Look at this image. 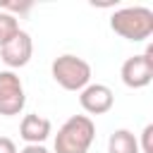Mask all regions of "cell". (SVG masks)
<instances>
[{"instance_id": "cell-1", "label": "cell", "mask_w": 153, "mask_h": 153, "mask_svg": "<svg viewBox=\"0 0 153 153\" xmlns=\"http://www.w3.org/2000/svg\"><path fill=\"white\" fill-rule=\"evenodd\" d=\"M96 139V124L88 115H72L55 134V153H88Z\"/></svg>"}, {"instance_id": "cell-2", "label": "cell", "mask_w": 153, "mask_h": 153, "mask_svg": "<svg viewBox=\"0 0 153 153\" xmlns=\"http://www.w3.org/2000/svg\"><path fill=\"white\" fill-rule=\"evenodd\" d=\"M110 29L131 43H141V41L151 38V33H153V10L141 7V5L122 7V10L112 12Z\"/></svg>"}, {"instance_id": "cell-3", "label": "cell", "mask_w": 153, "mask_h": 153, "mask_svg": "<svg viewBox=\"0 0 153 153\" xmlns=\"http://www.w3.org/2000/svg\"><path fill=\"white\" fill-rule=\"evenodd\" d=\"M50 74H53L55 84L62 86L65 91H81L91 84V65L84 57L69 55V53L53 60Z\"/></svg>"}, {"instance_id": "cell-4", "label": "cell", "mask_w": 153, "mask_h": 153, "mask_svg": "<svg viewBox=\"0 0 153 153\" xmlns=\"http://www.w3.org/2000/svg\"><path fill=\"white\" fill-rule=\"evenodd\" d=\"M120 76H122V84L127 88H146L153 81V48H148L146 53L127 57L122 62Z\"/></svg>"}, {"instance_id": "cell-5", "label": "cell", "mask_w": 153, "mask_h": 153, "mask_svg": "<svg viewBox=\"0 0 153 153\" xmlns=\"http://www.w3.org/2000/svg\"><path fill=\"white\" fill-rule=\"evenodd\" d=\"M24 105H26V93H24L22 79L14 72L2 69L0 72V115L14 117L24 110Z\"/></svg>"}, {"instance_id": "cell-6", "label": "cell", "mask_w": 153, "mask_h": 153, "mask_svg": "<svg viewBox=\"0 0 153 153\" xmlns=\"http://www.w3.org/2000/svg\"><path fill=\"white\" fill-rule=\"evenodd\" d=\"M31 55H33V41L22 29H19V33L12 41H7L5 45H0V60L10 67V72H14L19 67H26L29 60H31Z\"/></svg>"}, {"instance_id": "cell-7", "label": "cell", "mask_w": 153, "mask_h": 153, "mask_svg": "<svg viewBox=\"0 0 153 153\" xmlns=\"http://www.w3.org/2000/svg\"><path fill=\"white\" fill-rule=\"evenodd\" d=\"M79 105L88 115H105L115 105V93L105 84H88L79 91Z\"/></svg>"}, {"instance_id": "cell-8", "label": "cell", "mask_w": 153, "mask_h": 153, "mask_svg": "<svg viewBox=\"0 0 153 153\" xmlns=\"http://www.w3.org/2000/svg\"><path fill=\"white\" fill-rule=\"evenodd\" d=\"M50 134H53V124H50L48 117L36 115V112L24 115V120H22V124H19V136H22L26 143H43Z\"/></svg>"}, {"instance_id": "cell-9", "label": "cell", "mask_w": 153, "mask_h": 153, "mask_svg": "<svg viewBox=\"0 0 153 153\" xmlns=\"http://www.w3.org/2000/svg\"><path fill=\"white\" fill-rule=\"evenodd\" d=\"M108 153H139V139L129 129H115L108 139Z\"/></svg>"}, {"instance_id": "cell-10", "label": "cell", "mask_w": 153, "mask_h": 153, "mask_svg": "<svg viewBox=\"0 0 153 153\" xmlns=\"http://www.w3.org/2000/svg\"><path fill=\"white\" fill-rule=\"evenodd\" d=\"M17 33H19V22H17V17H12V14H7V12H0V45H5L7 41H12Z\"/></svg>"}, {"instance_id": "cell-11", "label": "cell", "mask_w": 153, "mask_h": 153, "mask_svg": "<svg viewBox=\"0 0 153 153\" xmlns=\"http://www.w3.org/2000/svg\"><path fill=\"white\" fill-rule=\"evenodd\" d=\"M31 7H33V2H31V0H19V2H12V0H0V12H7V14H12V17L24 14V12H29Z\"/></svg>"}, {"instance_id": "cell-12", "label": "cell", "mask_w": 153, "mask_h": 153, "mask_svg": "<svg viewBox=\"0 0 153 153\" xmlns=\"http://www.w3.org/2000/svg\"><path fill=\"white\" fill-rule=\"evenodd\" d=\"M151 134H153V124H146L141 131V143H139V153H151Z\"/></svg>"}, {"instance_id": "cell-13", "label": "cell", "mask_w": 153, "mask_h": 153, "mask_svg": "<svg viewBox=\"0 0 153 153\" xmlns=\"http://www.w3.org/2000/svg\"><path fill=\"white\" fill-rule=\"evenodd\" d=\"M0 153H19V151H17V143L10 136H0Z\"/></svg>"}, {"instance_id": "cell-14", "label": "cell", "mask_w": 153, "mask_h": 153, "mask_svg": "<svg viewBox=\"0 0 153 153\" xmlns=\"http://www.w3.org/2000/svg\"><path fill=\"white\" fill-rule=\"evenodd\" d=\"M19 153H48V148H45L43 143H26Z\"/></svg>"}]
</instances>
